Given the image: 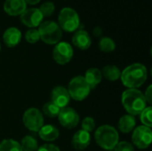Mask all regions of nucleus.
Here are the masks:
<instances>
[{
    "instance_id": "1",
    "label": "nucleus",
    "mask_w": 152,
    "mask_h": 151,
    "mask_svg": "<svg viewBox=\"0 0 152 151\" xmlns=\"http://www.w3.org/2000/svg\"><path fill=\"white\" fill-rule=\"evenodd\" d=\"M148 78V70L142 63H133L121 71L120 80L127 89H138Z\"/></svg>"
},
{
    "instance_id": "2",
    "label": "nucleus",
    "mask_w": 152,
    "mask_h": 151,
    "mask_svg": "<svg viewBox=\"0 0 152 151\" xmlns=\"http://www.w3.org/2000/svg\"><path fill=\"white\" fill-rule=\"evenodd\" d=\"M121 103L127 114L134 117L140 115L148 104L144 94L138 89L125 90L121 96Z\"/></svg>"
},
{
    "instance_id": "3",
    "label": "nucleus",
    "mask_w": 152,
    "mask_h": 151,
    "mask_svg": "<svg viewBox=\"0 0 152 151\" xmlns=\"http://www.w3.org/2000/svg\"><path fill=\"white\" fill-rule=\"evenodd\" d=\"M94 139L98 146L102 149L105 150H113L119 142V134L114 126L103 125L95 130Z\"/></svg>"
},
{
    "instance_id": "4",
    "label": "nucleus",
    "mask_w": 152,
    "mask_h": 151,
    "mask_svg": "<svg viewBox=\"0 0 152 151\" xmlns=\"http://www.w3.org/2000/svg\"><path fill=\"white\" fill-rule=\"evenodd\" d=\"M40 40L47 44H56L61 42L62 37V30L59 24L53 20L43 21L38 26Z\"/></svg>"
},
{
    "instance_id": "5",
    "label": "nucleus",
    "mask_w": 152,
    "mask_h": 151,
    "mask_svg": "<svg viewBox=\"0 0 152 151\" xmlns=\"http://www.w3.org/2000/svg\"><path fill=\"white\" fill-rule=\"evenodd\" d=\"M58 24L61 30L75 32L80 26V18L76 10L70 7H64L58 16Z\"/></svg>"
},
{
    "instance_id": "6",
    "label": "nucleus",
    "mask_w": 152,
    "mask_h": 151,
    "mask_svg": "<svg viewBox=\"0 0 152 151\" xmlns=\"http://www.w3.org/2000/svg\"><path fill=\"white\" fill-rule=\"evenodd\" d=\"M67 89L70 98L77 101H82L86 100L92 90L83 76H77L73 77L69 81Z\"/></svg>"
},
{
    "instance_id": "7",
    "label": "nucleus",
    "mask_w": 152,
    "mask_h": 151,
    "mask_svg": "<svg viewBox=\"0 0 152 151\" xmlns=\"http://www.w3.org/2000/svg\"><path fill=\"white\" fill-rule=\"evenodd\" d=\"M22 123L28 130L38 133L44 125V115L38 109L29 108L22 116Z\"/></svg>"
},
{
    "instance_id": "8",
    "label": "nucleus",
    "mask_w": 152,
    "mask_h": 151,
    "mask_svg": "<svg viewBox=\"0 0 152 151\" xmlns=\"http://www.w3.org/2000/svg\"><path fill=\"white\" fill-rule=\"evenodd\" d=\"M152 142L151 128L145 125L135 127L132 134V143L140 150H145L151 146Z\"/></svg>"
},
{
    "instance_id": "9",
    "label": "nucleus",
    "mask_w": 152,
    "mask_h": 151,
    "mask_svg": "<svg viewBox=\"0 0 152 151\" xmlns=\"http://www.w3.org/2000/svg\"><path fill=\"white\" fill-rule=\"evenodd\" d=\"M74 55V50L70 44L67 42H59L53 50V58L56 63L65 65L69 63Z\"/></svg>"
},
{
    "instance_id": "10",
    "label": "nucleus",
    "mask_w": 152,
    "mask_h": 151,
    "mask_svg": "<svg viewBox=\"0 0 152 151\" xmlns=\"http://www.w3.org/2000/svg\"><path fill=\"white\" fill-rule=\"evenodd\" d=\"M57 117L60 124L63 127L68 129H72L77 127L80 120L79 115L77 112V110L70 107H65L61 109Z\"/></svg>"
},
{
    "instance_id": "11",
    "label": "nucleus",
    "mask_w": 152,
    "mask_h": 151,
    "mask_svg": "<svg viewBox=\"0 0 152 151\" xmlns=\"http://www.w3.org/2000/svg\"><path fill=\"white\" fill-rule=\"evenodd\" d=\"M20 21L29 28H36L42 22L44 16L42 15L38 8H28L26 9L20 15Z\"/></svg>"
},
{
    "instance_id": "12",
    "label": "nucleus",
    "mask_w": 152,
    "mask_h": 151,
    "mask_svg": "<svg viewBox=\"0 0 152 151\" xmlns=\"http://www.w3.org/2000/svg\"><path fill=\"white\" fill-rule=\"evenodd\" d=\"M70 96L68 89L62 85L55 86L51 93V101L54 103L60 109L68 107L70 101Z\"/></svg>"
},
{
    "instance_id": "13",
    "label": "nucleus",
    "mask_w": 152,
    "mask_h": 151,
    "mask_svg": "<svg viewBox=\"0 0 152 151\" xmlns=\"http://www.w3.org/2000/svg\"><path fill=\"white\" fill-rule=\"evenodd\" d=\"M91 143V135L90 133L84 130L77 131L71 139V145L77 150H86Z\"/></svg>"
},
{
    "instance_id": "14",
    "label": "nucleus",
    "mask_w": 152,
    "mask_h": 151,
    "mask_svg": "<svg viewBox=\"0 0 152 151\" xmlns=\"http://www.w3.org/2000/svg\"><path fill=\"white\" fill-rule=\"evenodd\" d=\"M21 37H22V34L20 30L15 27H10L6 28L3 34L4 44L9 48L17 46L20 43Z\"/></svg>"
},
{
    "instance_id": "15",
    "label": "nucleus",
    "mask_w": 152,
    "mask_h": 151,
    "mask_svg": "<svg viewBox=\"0 0 152 151\" xmlns=\"http://www.w3.org/2000/svg\"><path fill=\"white\" fill-rule=\"evenodd\" d=\"M72 44L80 50H87L92 44L90 35L85 29H78L74 32L72 36Z\"/></svg>"
},
{
    "instance_id": "16",
    "label": "nucleus",
    "mask_w": 152,
    "mask_h": 151,
    "mask_svg": "<svg viewBox=\"0 0 152 151\" xmlns=\"http://www.w3.org/2000/svg\"><path fill=\"white\" fill-rule=\"evenodd\" d=\"M27 9V4L24 0H5L4 4V12L10 16L20 15Z\"/></svg>"
},
{
    "instance_id": "17",
    "label": "nucleus",
    "mask_w": 152,
    "mask_h": 151,
    "mask_svg": "<svg viewBox=\"0 0 152 151\" xmlns=\"http://www.w3.org/2000/svg\"><path fill=\"white\" fill-rule=\"evenodd\" d=\"M38 135L43 141L46 142H53L59 138L60 131L55 125H44L38 131Z\"/></svg>"
},
{
    "instance_id": "18",
    "label": "nucleus",
    "mask_w": 152,
    "mask_h": 151,
    "mask_svg": "<svg viewBox=\"0 0 152 151\" xmlns=\"http://www.w3.org/2000/svg\"><path fill=\"white\" fill-rule=\"evenodd\" d=\"M84 78L86 79V83L89 85L91 89H94L102 80V70H100L97 68H90L86 71V74L84 76Z\"/></svg>"
},
{
    "instance_id": "19",
    "label": "nucleus",
    "mask_w": 152,
    "mask_h": 151,
    "mask_svg": "<svg viewBox=\"0 0 152 151\" xmlns=\"http://www.w3.org/2000/svg\"><path fill=\"white\" fill-rule=\"evenodd\" d=\"M136 126V120L134 116L129 114L122 116L118 123V130L123 133H130Z\"/></svg>"
},
{
    "instance_id": "20",
    "label": "nucleus",
    "mask_w": 152,
    "mask_h": 151,
    "mask_svg": "<svg viewBox=\"0 0 152 151\" xmlns=\"http://www.w3.org/2000/svg\"><path fill=\"white\" fill-rule=\"evenodd\" d=\"M102 77H104L107 80L115 82L118 79H120L121 76V70L118 67L115 65H106L102 71Z\"/></svg>"
},
{
    "instance_id": "21",
    "label": "nucleus",
    "mask_w": 152,
    "mask_h": 151,
    "mask_svg": "<svg viewBox=\"0 0 152 151\" xmlns=\"http://www.w3.org/2000/svg\"><path fill=\"white\" fill-rule=\"evenodd\" d=\"M22 151H37L38 143L37 141L31 135H26L21 139L20 142Z\"/></svg>"
},
{
    "instance_id": "22",
    "label": "nucleus",
    "mask_w": 152,
    "mask_h": 151,
    "mask_svg": "<svg viewBox=\"0 0 152 151\" xmlns=\"http://www.w3.org/2000/svg\"><path fill=\"white\" fill-rule=\"evenodd\" d=\"M0 151H22L20 142L13 139H4L0 142Z\"/></svg>"
},
{
    "instance_id": "23",
    "label": "nucleus",
    "mask_w": 152,
    "mask_h": 151,
    "mask_svg": "<svg viewBox=\"0 0 152 151\" xmlns=\"http://www.w3.org/2000/svg\"><path fill=\"white\" fill-rule=\"evenodd\" d=\"M99 49L103 53H111L116 49V43L109 36L102 37L99 41Z\"/></svg>"
},
{
    "instance_id": "24",
    "label": "nucleus",
    "mask_w": 152,
    "mask_h": 151,
    "mask_svg": "<svg viewBox=\"0 0 152 151\" xmlns=\"http://www.w3.org/2000/svg\"><path fill=\"white\" fill-rule=\"evenodd\" d=\"M61 109L59 107H57L54 103H53L51 101L45 103L43 105V108H42V111H43V115H45L46 117H57L58 115H59V112H60Z\"/></svg>"
},
{
    "instance_id": "25",
    "label": "nucleus",
    "mask_w": 152,
    "mask_h": 151,
    "mask_svg": "<svg viewBox=\"0 0 152 151\" xmlns=\"http://www.w3.org/2000/svg\"><path fill=\"white\" fill-rule=\"evenodd\" d=\"M152 108L151 106L146 107L140 114V120L142 125L151 128L152 126Z\"/></svg>"
},
{
    "instance_id": "26",
    "label": "nucleus",
    "mask_w": 152,
    "mask_h": 151,
    "mask_svg": "<svg viewBox=\"0 0 152 151\" xmlns=\"http://www.w3.org/2000/svg\"><path fill=\"white\" fill-rule=\"evenodd\" d=\"M38 9L40 10V12H41V13H42V15L44 17H49L54 12L55 5H54V4L53 2L47 1V2L43 3Z\"/></svg>"
},
{
    "instance_id": "27",
    "label": "nucleus",
    "mask_w": 152,
    "mask_h": 151,
    "mask_svg": "<svg viewBox=\"0 0 152 151\" xmlns=\"http://www.w3.org/2000/svg\"><path fill=\"white\" fill-rule=\"evenodd\" d=\"M25 39L29 44H36L40 40V36L37 28H29L25 34Z\"/></svg>"
},
{
    "instance_id": "28",
    "label": "nucleus",
    "mask_w": 152,
    "mask_h": 151,
    "mask_svg": "<svg viewBox=\"0 0 152 151\" xmlns=\"http://www.w3.org/2000/svg\"><path fill=\"white\" fill-rule=\"evenodd\" d=\"M81 126H82V130L91 133L95 129L96 123H95V120L92 117H86L82 120Z\"/></svg>"
},
{
    "instance_id": "29",
    "label": "nucleus",
    "mask_w": 152,
    "mask_h": 151,
    "mask_svg": "<svg viewBox=\"0 0 152 151\" xmlns=\"http://www.w3.org/2000/svg\"><path fill=\"white\" fill-rule=\"evenodd\" d=\"M114 151H134V147L131 142H120L117 144Z\"/></svg>"
},
{
    "instance_id": "30",
    "label": "nucleus",
    "mask_w": 152,
    "mask_h": 151,
    "mask_svg": "<svg viewBox=\"0 0 152 151\" xmlns=\"http://www.w3.org/2000/svg\"><path fill=\"white\" fill-rule=\"evenodd\" d=\"M37 151H61L60 148L53 143H45L38 148Z\"/></svg>"
},
{
    "instance_id": "31",
    "label": "nucleus",
    "mask_w": 152,
    "mask_h": 151,
    "mask_svg": "<svg viewBox=\"0 0 152 151\" xmlns=\"http://www.w3.org/2000/svg\"><path fill=\"white\" fill-rule=\"evenodd\" d=\"M144 94V97H145V100L147 101V103L149 104H151L152 103V85H150L147 89L145 90V93Z\"/></svg>"
},
{
    "instance_id": "32",
    "label": "nucleus",
    "mask_w": 152,
    "mask_h": 151,
    "mask_svg": "<svg viewBox=\"0 0 152 151\" xmlns=\"http://www.w3.org/2000/svg\"><path fill=\"white\" fill-rule=\"evenodd\" d=\"M26 2L27 4H31V5H35L37 4H38L41 0H24Z\"/></svg>"
},
{
    "instance_id": "33",
    "label": "nucleus",
    "mask_w": 152,
    "mask_h": 151,
    "mask_svg": "<svg viewBox=\"0 0 152 151\" xmlns=\"http://www.w3.org/2000/svg\"><path fill=\"white\" fill-rule=\"evenodd\" d=\"M1 48H2V46H1V43H0V52H1Z\"/></svg>"
}]
</instances>
